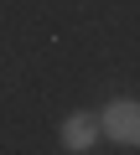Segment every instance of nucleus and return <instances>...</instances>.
I'll use <instances>...</instances> for the list:
<instances>
[{
    "instance_id": "nucleus-1",
    "label": "nucleus",
    "mask_w": 140,
    "mask_h": 155,
    "mask_svg": "<svg viewBox=\"0 0 140 155\" xmlns=\"http://www.w3.org/2000/svg\"><path fill=\"white\" fill-rule=\"evenodd\" d=\"M99 124H104L109 140H119V145H140V104H135V98H114V104L99 114Z\"/></svg>"
},
{
    "instance_id": "nucleus-2",
    "label": "nucleus",
    "mask_w": 140,
    "mask_h": 155,
    "mask_svg": "<svg viewBox=\"0 0 140 155\" xmlns=\"http://www.w3.org/2000/svg\"><path fill=\"white\" fill-rule=\"evenodd\" d=\"M99 134H104L99 114H67V119H62V150H73V155L94 150V145H99Z\"/></svg>"
}]
</instances>
